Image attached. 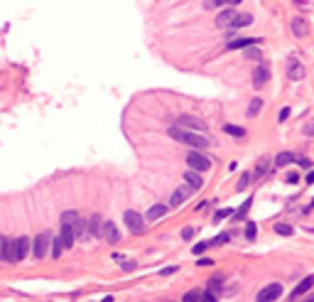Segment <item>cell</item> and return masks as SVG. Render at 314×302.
<instances>
[{"label": "cell", "mask_w": 314, "mask_h": 302, "mask_svg": "<svg viewBox=\"0 0 314 302\" xmlns=\"http://www.w3.org/2000/svg\"><path fill=\"white\" fill-rule=\"evenodd\" d=\"M167 133H170V138H175V140H179V142H184V145H192V147H197V150L209 147V138H204V135H202V133H197V130L172 125Z\"/></svg>", "instance_id": "1"}, {"label": "cell", "mask_w": 314, "mask_h": 302, "mask_svg": "<svg viewBox=\"0 0 314 302\" xmlns=\"http://www.w3.org/2000/svg\"><path fill=\"white\" fill-rule=\"evenodd\" d=\"M49 243H52V236H49L47 231H42V233H40V236L32 241V253H35V258H37V260H42V258L47 256Z\"/></svg>", "instance_id": "2"}, {"label": "cell", "mask_w": 314, "mask_h": 302, "mask_svg": "<svg viewBox=\"0 0 314 302\" xmlns=\"http://www.w3.org/2000/svg\"><path fill=\"white\" fill-rule=\"evenodd\" d=\"M187 165H189V170H197V172H204V170H209L211 167V160L206 158V155H202V153H189L187 155Z\"/></svg>", "instance_id": "3"}, {"label": "cell", "mask_w": 314, "mask_h": 302, "mask_svg": "<svg viewBox=\"0 0 314 302\" xmlns=\"http://www.w3.org/2000/svg\"><path fill=\"white\" fill-rule=\"evenodd\" d=\"M125 224H128V229H130L133 233H142V231H145V219H142V214H137L135 209H128V211H125Z\"/></svg>", "instance_id": "4"}, {"label": "cell", "mask_w": 314, "mask_h": 302, "mask_svg": "<svg viewBox=\"0 0 314 302\" xmlns=\"http://www.w3.org/2000/svg\"><path fill=\"white\" fill-rule=\"evenodd\" d=\"M280 295H282V285H280V282H272V285H268V287H263V290L258 292L255 302H275Z\"/></svg>", "instance_id": "5"}, {"label": "cell", "mask_w": 314, "mask_h": 302, "mask_svg": "<svg viewBox=\"0 0 314 302\" xmlns=\"http://www.w3.org/2000/svg\"><path fill=\"white\" fill-rule=\"evenodd\" d=\"M236 18H238V13H236L233 8H228V10H224V13H219V15H216V27H221V30H231V27H233V23H236Z\"/></svg>", "instance_id": "6"}, {"label": "cell", "mask_w": 314, "mask_h": 302, "mask_svg": "<svg viewBox=\"0 0 314 302\" xmlns=\"http://www.w3.org/2000/svg\"><path fill=\"white\" fill-rule=\"evenodd\" d=\"M177 123H179L182 128H189V130H197V133H204V130H206V123H204L202 118H194V116H179Z\"/></svg>", "instance_id": "7"}, {"label": "cell", "mask_w": 314, "mask_h": 302, "mask_svg": "<svg viewBox=\"0 0 314 302\" xmlns=\"http://www.w3.org/2000/svg\"><path fill=\"white\" fill-rule=\"evenodd\" d=\"M268 79H270V69H268V64H258V67H255V71H253V86H255V89H263Z\"/></svg>", "instance_id": "8"}, {"label": "cell", "mask_w": 314, "mask_h": 302, "mask_svg": "<svg viewBox=\"0 0 314 302\" xmlns=\"http://www.w3.org/2000/svg\"><path fill=\"white\" fill-rule=\"evenodd\" d=\"M260 42H263L260 37H241V40H231L226 45V49H246V47H255Z\"/></svg>", "instance_id": "9"}, {"label": "cell", "mask_w": 314, "mask_h": 302, "mask_svg": "<svg viewBox=\"0 0 314 302\" xmlns=\"http://www.w3.org/2000/svg\"><path fill=\"white\" fill-rule=\"evenodd\" d=\"M59 238H62L64 248H71V246H74V241H76L74 226H67V224H62V226H59Z\"/></svg>", "instance_id": "10"}, {"label": "cell", "mask_w": 314, "mask_h": 302, "mask_svg": "<svg viewBox=\"0 0 314 302\" xmlns=\"http://www.w3.org/2000/svg\"><path fill=\"white\" fill-rule=\"evenodd\" d=\"M30 246H32V241H30L27 236H20V238H15V260H22V258L27 256Z\"/></svg>", "instance_id": "11"}, {"label": "cell", "mask_w": 314, "mask_h": 302, "mask_svg": "<svg viewBox=\"0 0 314 302\" xmlns=\"http://www.w3.org/2000/svg\"><path fill=\"white\" fill-rule=\"evenodd\" d=\"M103 229H106V224L101 221L98 214H93V216L89 219V236H91V238H98V236L103 233Z\"/></svg>", "instance_id": "12"}, {"label": "cell", "mask_w": 314, "mask_h": 302, "mask_svg": "<svg viewBox=\"0 0 314 302\" xmlns=\"http://www.w3.org/2000/svg\"><path fill=\"white\" fill-rule=\"evenodd\" d=\"M287 76H290L292 81L304 79V64H302V62H297V59H292V62H290V67H287Z\"/></svg>", "instance_id": "13"}, {"label": "cell", "mask_w": 314, "mask_h": 302, "mask_svg": "<svg viewBox=\"0 0 314 302\" xmlns=\"http://www.w3.org/2000/svg\"><path fill=\"white\" fill-rule=\"evenodd\" d=\"M189 194H192V187H189V189H187V187L175 189V192H172V197H170V207H172V209H177V207H179V204H182V202L189 197Z\"/></svg>", "instance_id": "14"}, {"label": "cell", "mask_w": 314, "mask_h": 302, "mask_svg": "<svg viewBox=\"0 0 314 302\" xmlns=\"http://www.w3.org/2000/svg\"><path fill=\"white\" fill-rule=\"evenodd\" d=\"M312 285H314V275H307V278H304V280H302V282H299V285H297V287L292 290V295H290V297H292V300L302 297V295H304V292H307V290H309Z\"/></svg>", "instance_id": "15"}, {"label": "cell", "mask_w": 314, "mask_h": 302, "mask_svg": "<svg viewBox=\"0 0 314 302\" xmlns=\"http://www.w3.org/2000/svg\"><path fill=\"white\" fill-rule=\"evenodd\" d=\"M103 236H106V241H108V243H118V241H120V231H118V226H115L113 221H108V224H106Z\"/></svg>", "instance_id": "16"}, {"label": "cell", "mask_w": 314, "mask_h": 302, "mask_svg": "<svg viewBox=\"0 0 314 302\" xmlns=\"http://www.w3.org/2000/svg\"><path fill=\"white\" fill-rule=\"evenodd\" d=\"M184 182H187L192 189H202V185H204L197 170H187V172H184Z\"/></svg>", "instance_id": "17"}, {"label": "cell", "mask_w": 314, "mask_h": 302, "mask_svg": "<svg viewBox=\"0 0 314 302\" xmlns=\"http://www.w3.org/2000/svg\"><path fill=\"white\" fill-rule=\"evenodd\" d=\"M165 214H167V207H165V204H157V207H152V209L147 211V219H150V221H157V219H162Z\"/></svg>", "instance_id": "18"}, {"label": "cell", "mask_w": 314, "mask_h": 302, "mask_svg": "<svg viewBox=\"0 0 314 302\" xmlns=\"http://www.w3.org/2000/svg\"><path fill=\"white\" fill-rule=\"evenodd\" d=\"M250 23H253V15H250V13H238V18H236V23H233L231 30H241V27H246V25H250Z\"/></svg>", "instance_id": "19"}, {"label": "cell", "mask_w": 314, "mask_h": 302, "mask_svg": "<svg viewBox=\"0 0 314 302\" xmlns=\"http://www.w3.org/2000/svg\"><path fill=\"white\" fill-rule=\"evenodd\" d=\"M292 32H294L297 37H304V35H307V23H304L302 18H294V20H292Z\"/></svg>", "instance_id": "20"}, {"label": "cell", "mask_w": 314, "mask_h": 302, "mask_svg": "<svg viewBox=\"0 0 314 302\" xmlns=\"http://www.w3.org/2000/svg\"><path fill=\"white\" fill-rule=\"evenodd\" d=\"M182 302H204V292L202 290H189V292H184Z\"/></svg>", "instance_id": "21"}, {"label": "cell", "mask_w": 314, "mask_h": 302, "mask_svg": "<svg viewBox=\"0 0 314 302\" xmlns=\"http://www.w3.org/2000/svg\"><path fill=\"white\" fill-rule=\"evenodd\" d=\"M294 163V155L292 153H280L277 158H275V165L277 167H285V165H292Z\"/></svg>", "instance_id": "22"}, {"label": "cell", "mask_w": 314, "mask_h": 302, "mask_svg": "<svg viewBox=\"0 0 314 302\" xmlns=\"http://www.w3.org/2000/svg\"><path fill=\"white\" fill-rule=\"evenodd\" d=\"M79 219H81L79 211H64V214H62V224H67V226H74Z\"/></svg>", "instance_id": "23"}, {"label": "cell", "mask_w": 314, "mask_h": 302, "mask_svg": "<svg viewBox=\"0 0 314 302\" xmlns=\"http://www.w3.org/2000/svg\"><path fill=\"white\" fill-rule=\"evenodd\" d=\"M224 130H226L228 135H233V138H243V135H246V130H243V128H238V125H233V123H226V125H224Z\"/></svg>", "instance_id": "24"}, {"label": "cell", "mask_w": 314, "mask_h": 302, "mask_svg": "<svg viewBox=\"0 0 314 302\" xmlns=\"http://www.w3.org/2000/svg\"><path fill=\"white\" fill-rule=\"evenodd\" d=\"M64 251H67V248H64L62 238H54V241H52V256H54V258H59V256L64 253Z\"/></svg>", "instance_id": "25"}, {"label": "cell", "mask_w": 314, "mask_h": 302, "mask_svg": "<svg viewBox=\"0 0 314 302\" xmlns=\"http://www.w3.org/2000/svg\"><path fill=\"white\" fill-rule=\"evenodd\" d=\"M268 170H270V160L265 158V160H260V163H258V167H255V177H263Z\"/></svg>", "instance_id": "26"}, {"label": "cell", "mask_w": 314, "mask_h": 302, "mask_svg": "<svg viewBox=\"0 0 314 302\" xmlns=\"http://www.w3.org/2000/svg\"><path fill=\"white\" fill-rule=\"evenodd\" d=\"M275 233H280V236H290V233H292V226H290V224H275Z\"/></svg>", "instance_id": "27"}, {"label": "cell", "mask_w": 314, "mask_h": 302, "mask_svg": "<svg viewBox=\"0 0 314 302\" xmlns=\"http://www.w3.org/2000/svg\"><path fill=\"white\" fill-rule=\"evenodd\" d=\"M221 287H224V278H211V280H209V290H211V292H219Z\"/></svg>", "instance_id": "28"}, {"label": "cell", "mask_w": 314, "mask_h": 302, "mask_svg": "<svg viewBox=\"0 0 314 302\" xmlns=\"http://www.w3.org/2000/svg\"><path fill=\"white\" fill-rule=\"evenodd\" d=\"M260 57H263V52H260L258 47H250V49H246V59H255V62H258Z\"/></svg>", "instance_id": "29"}, {"label": "cell", "mask_w": 314, "mask_h": 302, "mask_svg": "<svg viewBox=\"0 0 314 302\" xmlns=\"http://www.w3.org/2000/svg\"><path fill=\"white\" fill-rule=\"evenodd\" d=\"M260 106H263V101H260V98H253V101H250V108H248V116H258Z\"/></svg>", "instance_id": "30"}, {"label": "cell", "mask_w": 314, "mask_h": 302, "mask_svg": "<svg viewBox=\"0 0 314 302\" xmlns=\"http://www.w3.org/2000/svg\"><path fill=\"white\" fill-rule=\"evenodd\" d=\"M250 204H253V199H246V204H243V207H241V209H238V211H236L233 216H236V219H243V216L248 214V209H250Z\"/></svg>", "instance_id": "31"}, {"label": "cell", "mask_w": 314, "mask_h": 302, "mask_svg": "<svg viewBox=\"0 0 314 302\" xmlns=\"http://www.w3.org/2000/svg\"><path fill=\"white\" fill-rule=\"evenodd\" d=\"M231 214H236L233 209H219L216 214H214V221H224L226 216H231Z\"/></svg>", "instance_id": "32"}, {"label": "cell", "mask_w": 314, "mask_h": 302, "mask_svg": "<svg viewBox=\"0 0 314 302\" xmlns=\"http://www.w3.org/2000/svg\"><path fill=\"white\" fill-rule=\"evenodd\" d=\"M255 233H258L255 224H250V221H248V224H246V238H248V241H255Z\"/></svg>", "instance_id": "33"}, {"label": "cell", "mask_w": 314, "mask_h": 302, "mask_svg": "<svg viewBox=\"0 0 314 302\" xmlns=\"http://www.w3.org/2000/svg\"><path fill=\"white\" fill-rule=\"evenodd\" d=\"M231 241V233H219L216 238H211V246H221V243H228Z\"/></svg>", "instance_id": "34"}, {"label": "cell", "mask_w": 314, "mask_h": 302, "mask_svg": "<svg viewBox=\"0 0 314 302\" xmlns=\"http://www.w3.org/2000/svg\"><path fill=\"white\" fill-rule=\"evenodd\" d=\"M248 185H250V175L246 172V175H241V180H238V187H236V189H238V192H243Z\"/></svg>", "instance_id": "35"}, {"label": "cell", "mask_w": 314, "mask_h": 302, "mask_svg": "<svg viewBox=\"0 0 314 302\" xmlns=\"http://www.w3.org/2000/svg\"><path fill=\"white\" fill-rule=\"evenodd\" d=\"M206 248H211V241H204V243H197V246H194V256H199V253H204Z\"/></svg>", "instance_id": "36"}, {"label": "cell", "mask_w": 314, "mask_h": 302, "mask_svg": "<svg viewBox=\"0 0 314 302\" xmlns=\"http://www.w3.org/2000/svg\"><path fill=\"white\" fill-rule=\"evenodd\" d=\"M290 113H292V111H290V108H282V111H280V116H277V118H280V120H282V123H285V120H287V118H290Z\"/></svg>", "instance_id": "37"}, {"label": "cell", "mask_w": 314, "mask_h": 302, "mask_svg": "<svg viewBox=\"0 0 314 302\" xmlns=\"http://www.w3.org/2000/svg\"><path fill=\"white\" fill-rule=\"evenodd\" d=\"M192 236H194V229H184V231H182V238H184V241H189Z\"/></svg>", "instance_id": "38"}, {"label": "cell", "mask_w": 314, "mask_h": 302, "mask_svg": "<svg viewBox=\"0 0 314 302\" xmlns=\"http://www.w3.org/2000/svg\"><path fill=\"white\" fill-rule=\"evenodd\" d=\"M197 263H199V265H202V268H206V265H211V263H214V260H209V258H199V260H197Z\"/></svg>", "instance_id": "39"}, {"label": "cell", "mask_w": 314, "mask_h": 302, "mask_svg": "<svg viewBox=\"0 0 314 302\" xmlns=\"http://www.w3.org/2000/svg\"><path fill=\"white\" fill-rule=\"evenodd\" d=\"M172 273H177V265H170V268L162 270V275H172Z\"/></svg>", "instance_id": "40"}, {"label": "cell", "mask_w": 314, "mask_h": 302, "mask_svg": "<svg viewBox=\"0 0 314 302\" xmlns=\"http://www.w3.org/2000/svg\"><path fill=\"white\" fill-rule=\"evenodd\" d=\"M304 135H314V123H309V125H304Z\"/></svg>", "instance_id": "41"}, {"label": "cell", "mask_w": 314, "mask_h": 302, "mask_svg": "<svg viewBox=\"0 0 314 302\" xmlns=\"http://www.w3.org/2000/svg\"><path fill=\"white\" fill-rule=\"evenodd\" d=\"M287 182L294 185V182H297V172H287Z\"/></svg>", "instance_id": "42"}, {"label": "cell", "mask_w": 314, "mask_h": 302, "mask_svg": "<svg viewBox=\"0 0 314 302\" xmlns=\"http://www.w3.org/2000/svg\"><path fill=\"white\" fill-rule=\"evenodd\" d=\"M123 268H125V270H133V268H135V260H125V265H123Z\"/></svg>", "instance_id": "43"}, {"label": "cell", "mask_w": 314, "mask_h": 302, "mask_svg": "<svg viewBox=\"0 0 314 302\" xmlns=\"http://www.w3.org/2000/svg\"><path fill=\"white\" fill-rule=\"evenodd\" d=\"M294 5H299V8H307V0H292Z\"/></svg>", "instance_id": "44"}, {"label": "cell", "mask_w": 314, "mask_h": 302, "mask_svg": "<svg viewBox=\"0 0 314 302\" xmlns=\"http://www.w3.org/2000/svg\"><path fill=\"white\" fill-rule=\"evenodd\" d=\"M231 0H214V5H228Z\"/></svg>", "instance_id": "45"}, {"label": "cell", "mask_w": 314, "mask_h": 302, "mask_svg": "<svg viewBox=\"0 0 314 302\" xmlns=\"http://www.w3.org/2000/svg\"><path fill=\"white\" fill-rule=\"evenodd\" d=\"M307 182H309V185H314V172H309V175H307Z\"/></svg>", "instance_id": "46"}, {"label": "cell", "mask_w": 314, "mask_h": 302, "mask_svg": "<svg viewBox=\"0 0 314 302\" xmlns=\"http://www.w3.org/2000/svg\"><path fill=\"white\" fill-rule=\"evenodd\" d=\"M238 3H243V0H231V5H238Z\"/></svg>", "instance_id": "47"}, {"label": "cell", "mask_w": 314, "mask_h": 302, "mask_svg": "<svg viewBox=\"0 0 314 302\" xmlns=\"http://www.w3.org/2000/svg\"><path fill=\"white\" fill-rule=\"evenodd\" d=\"M304 302H314V295H309V297H307V300H304Z\"/></svg>", "instance_id": "48"}, {"label": "cell", "mask_w": 314, "mask_h": 302, "mask_svg": "<svg viewBox=\"0 0 314 302\" xmlns=\"http://www.w3.org/2000/svg\"><path fill=\"white\" fill-rule=\"evenodd\" d=\"M312 207H314V199H312Z\"/></svg>", "instance_id": "49"}]
</instances>
